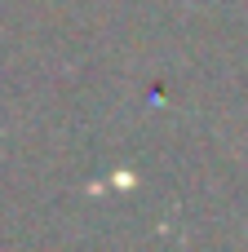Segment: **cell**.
Returning a JSON list of instances; mask_svg holds the SVG:
<instances>
[]
</instances>
